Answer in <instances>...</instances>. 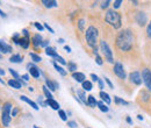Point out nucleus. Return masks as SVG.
I'll return each mask as SVG.
<instances>
[{"mask_svg":"<svg viewBox=\"0 0 151 128\" xmlns=\"http://www.w3.org/2000/svg\"><path fill=\"white\" fill-rule=\"evenodd\" d=\"M55 60H56V61H57L58 63H61L62 65H68V63L65 62V60H64V58H63L62 56H59V55H57V56L55 57Z\"/></svg>","mask_w":151,"mask_h":128,"instance_id":"obj_34","label":"nucleus"},{"mask_svg":"<svg viewBox=\"0 0 151 128\" xmlns=\"http://www.w3.org/2000/svg\"><path fill=\"white\" fill-rule=\"evenodd\" d=\"M113 71L114 73L120 78V79H126L127 78V73H126V70L123 68V64L121 62H116L114 64V68H113Z\"/></svg>","mask_w":151,"mask_h":128,"instance_id":"obj_7","label":"nucleus"},{"mask_svg":"<svg viewBox=\"0 0 151 128\" xmlns=\"http://www.w3.org/2000/svg\"><path fill=\"white\" fill-rule=\"evenodd\" d=\"M48 44H49V41H43L41 47H45V48H48Z\"/></svg>","mask_w":151,"mask_h":128,"instance_id":"obj_50","label":"nucleus"},{"mask_svg":"<svg viewBox=\"0 0 151 128\" xmlns=\"http://www.w3.org/2000/svg\"><path fill=\"white\" fill-rule=\"evenodd\" d=\"M64 49H65L68 53H71V48H70L69 46H65V47H64Z\"/></svg>","mask_w":151,"mask_h":128,"instance_id":"obj_54","label":"nucleus"},{"mask_svg":"<svg viewBox=\"0 0 151 128\" xmlns=\"http://www.w3.org/2000/svg\"><path fill=\"white\" fill-rule=\"evenodd\" d=\"M0 83H1V84H3V85H4V84H5V81H4V80H3V79H0Z\"/></svg>","mask_w":151,"mask_h":128,"instance_id":"obj_62","label":"nucleus"},{"mask_svg":"<svg viewBox=\"0 0 151 128\" xmlns=\"http://www.w3.org/2000/svg\"><path fill=\"white\" fill-rule=\"evenodd\" d=\"M68 126H69L70 128H77V127H78V125H77L76 121H68Z\"/></svg>","mask_w":151,"mask_h":128,"instance_id":"obj_38","label":"nucleus"},{"mask_svg":"<svg viewBox=\"0 0 151 128\" xmlns=\"http://www.w3.org/2000/svg\"><path fill=\"white\" fill-rule=\"evenodd\" d=\"M84 25H85V21H84L83 19H80V20L78 21V28H79L80 31H84Z\"/></svg>","mask_w":151,"mask_h":128,"instance_id":"obj_35","label":"nucleus"},{"mask_svg":"<svg viewBox=\"0 0 151 128\" xmlns=\"http://www.w3.org/2000/svg\"><path fill=\"white\" fill-rule=\"evenodd\" d=\"M81 85H83V89H84L85 91H91V90H92V83H91V81H88V80L83 81V83H81Z\"/></svg>","mask_w":151,"mask_h":128,"instance_id":"obj_27","label":"nucleus"},{"mask_svg":"<svg viewBox=\"0 0 151 128\" xmlns=\"http://www.w3.org/2000/svg\"><path fill=\"white\" fill-rule=\"evenodd\" d=\"M99 96H100V98H101L102 101L106 103V105H109V104L112 103V99H111V97H109V94H108L107 92H105V91H100Z\"/></svg>","mask_w":151,"mask_h":128,"instance_id":"obj_13","label":"nucleus"},{"mask_svg":"<svg viewBox=\"0 0 151 128\" xmlns=\"http://www.w3.org/2000/svg\"><path fill=\"white\" fill-rule=\"evenodd\" d=\"M137 119H138V120H143V116H142L141 114H138V115H137Z\"/></svg>","mask_w":151,"mask_h":128,"instance_id":"obj_60","label":"nucleus"},{"mask_svg":"<svg viewBox=\"0 0 151 128\" xmlns=\"http://www.w3.org/2000/svg\"><path fill=\"white\" fill-rule=\"evenodd\" d=\"M98 107H99V110H100V111L104 112V113H107V112L109 111L108 105H106L104 101H98Z\"/></svg>","mask_w":151,"mask_h":128,"instance_id":"obj_23","label":"nucleus"},{"mask_svg":"<svg viewBox=\"0 0 151 128\" xmlns=\"http://www.w3.org/2000/svg\"><path fill=\"white\" fill-rule=\"evenodd\" d=\"M93 54H94L95 56H98V55H99V54H98V48H96V47H95V48H93Z\"/></svg>","mask_w":151,"mask_h":128,"instance_id":"obj_53","label":"nucleus"},{"mask_svg":"<svg viewBox=\"0 0 151 128\" xmlns=\"http://www.w3.org/2000/svg\"><path fill=\"white\" fill-rule=\"evenodd\" d=\"M100 49H101V51H102V54L105 55V58H106V61H107L108 63H114L113 51H112V49L109 48L107 41H105V40L100 41Z\"/></svg>","mask_w":151,"mask_h":128,"instance_id":"obj_5","label":"nucleus"},{"mask_svg":"<svg viewBox=\"0 0 151 128\" xmlns=\"http://www.w3.org/2000/svg\"><path fill=\"white\" fill-rule=\"evenodd\" d=\"M45 54L48 55V56H50V57H56L58 54L56 53V49L55 48H53V47H48V48H45Z\"/></svg>","mask_w":151,"mask_h":128,"instance_id":"obj_20","label":"nucleus"},{"mask_svg":"<svg viewBox=\"0 0 151 128\" xmlns=\"http://www.w3.org/2000/svg\"><path fill=\"white\" fill-rule=\"evenodd\" d=\"M30 58H31L34 62H36V63H38V62H41V61H42L41 56H38V55L34 54V53H30Z\"/></svg>","mask_w":151,"mask_h":128,"instance_id":"obj_31","label":"nucleus"},{"mask_svg":"<svg viewBox=\"0 0 151 128\" xmlns=\"http://www.w3.org/2000/svg\"><path fill=\"white\" fill-rule=\"evenodd\" d=\"M21 78H22L25 81H28V80H29V75H27V73H26V75H22Z\"/></svg>","mask_w":151,"mask_h":128,"instance_id":"obj_48","label":"nucleus"},{"mask_svg":"<svg viewBox=\"0 0 151 128\" xmlns=\"http://www.w3.org/2000/svg\"><path fill=\"white\" fill-rule=\"evenodd\" d=\"M121 4H122V0H116V1L113 3V7L116 10V8H119L121 6Z\"/></svg>","mask_w":151,"mask_h":128,"instance_id":"obj_36","label":"nucleus"},{"mask_svg":"<svg viewBox=\"0 0 151 128\" xmlns=\"http://www.w3.org/2000/svg\"><path fill=\"white\" fill-rule=\"evenodd\" d=\"M19 112H20V110H19L18 107H14V108H13V111H12V116H16Z\"/></svg>","mask_w":151,"mask_h":128,"instance_id":"obj_44","label":"nucleus"},{"mask_svg":"<svg viewBox=\"0 0 151 128\" xmlns=\"http://www.w3.org/2000/svg\"><path fill=\"white\" fill-rule=\"evenodd\" d=\"M20 99H21L22 101H25V103H27L28 105H30V106H31V107H33L34 110H36V111H38V106H37V104H36V103H34L33 100H30V99H29L28 97H26V96H21V97H20Z\"/></svg>","mask_w":151,"mask_h":128,"instance_id":"obj_15","label":"nucleus"},{"mask_svg":"<svg viewBox=\"0 0 151 128\" xmlns=\"http://www.w3.org/2000/svg\"><path fill=\"white\" fill-rule=\"evenodd\" d=\"M72 78L76 80V81H78V83H83V81H85V75L83 73V72H73L72 73Z\"/></svg>","mask_w":151,"mask_h":128,"instance_id":"obj_14","label":"nucleus"},{"mask_svg":"<svg viewBox=\"0 0 151 128\" xmlns=\"http://www.w3.org/2000/svg\"><path fill=\"white\" fill-rule=\"evenodd\" d=\"M114 101H115V104H116V105H124V106L129 105V103H128L127 100L121 99V98H120V97H118V96H115V97H114Z\"/></svg>","mask_w":151,"mask_h":128,"instance_id":"obj_26","label":"nucleus"},{"mask_svg":"<svg viewBox=\"0 0 151 128\" xmlns=\"http://www.w3.org/2000/svg\"><path fill=\"white\" fill-rule=\"evenodd\" d=\"M115 46L119 51L124 53V54H128L131 50L134 51L135 46H136V37H135L134 30L131 29L121 30L115 38Z\"/></svg>","mask_w":151,"mask_h":128,"instance_id":"obj_1","label":"nucleus"},{"mask_svg":"<svg viewBox=\"0 0 151 128\" xmlns=\"http://www.w3.org/2000/svg\"><path fill=\"white\" fill-rule=\"evenodd\" d=\"M126 121H127L129 125H133V120H131V118H130V116H127V118H126Z\"/></svg>","mask_w":151,"mask_h":128,"instance_id":"obj_51","label":"nucleus"},{"mask_svg":"<svg viewBox=\"0 0 151 128\" xmlns=\"http://www.w3.org/2000/svg\"><path fill=\"white\" fill-rule=\"evenodd\" d=\"M0 53L3 54H8V53H12V47L8 46L7 43H5L4 41L0 40Z\"/></svg>","mask_w":151,"mask_h":128,"instance_id":"obj_10","label":"nucleus"},{"mask_svg":"<svg viewBox=\"0 0 151 128\" xmlns=\"http://www.w3.org/2000/svg\"><path fill=\"white\" fill-rule=\"evenodd\" d=\"M129 80L134 85H137V86H138V85L142 84V76H141V73L138 71H133L129 75Z\"/></svg>","mask_w":151,"mask_h":128,"instance_id":"obj_9","label":"nucleus"},{"mask_svg":"<svg viewBox=\"0 0 151 128\" xmlns=\"http://www.w3.org/2000/svg\"><path fill=\"white\" fill-rule=\"evenodd\" d=\"M54 84H55V88H56V90H57V89L59 88V84H58L57 81H54Z\"/></svg>","mask_w":151,"mask_h":128,"instance_id":"obj_57","label":"nucleus"},{"mask_svg":"<svg viewBox=\"0 0 151 128\" xmlns=\"http://www.w3.org/2000/svg\"><path fill=\"white\" fill-rule=\"evenodd\" d=\"M77 94H78V97H79L80 103H83V104H86V105H87V98H86V96H85V92L79 90V91H77Z\"/></svg>","mask_w":151,"mask_h":128,"instance_id":"obj_24","label":"nucleus"},{"mask_svg":"<svg viewBox=\"0 0 151 128\" xmlns=\"http://www.w3.org/2000/svg\"><path fill=\"white\" fill-rule=\"evenodd\" d=\"M105 81L108 84V86H109L111 89H114V85H113V83H112V81H111L108 78H106V77H105Z\"/></svg>","mask_w":151,"mask_h":128,"instance_id":"obj_45","label":"nucleus"},{"mask_svg":"<svg viewBox=\"0 0 151 128\" xmlns=\"http://www.w3.org/2000/svg\"><path fill=\"white\" fill-rule=\"evenodd\" d=\"M98 84H99V89H101V91H102V89H104V80L102 79H99Z\"/></svg>","mask_w":151,"mask_h":128,"instance_id":"obj_46","label":"nucleus"},{"mask_svg":"<svg viewBox=\"0 0 151 128\" xmlns=\"http://www.w3.org/2000/svg\"><path fill=\"white\" fill-rule=\"evenodd\" d=\"M22 60H23V57H22L21 55H19V54L12 55V56L10 57V62H12V63H21Z\"/></svg>","mask_w":151,"mask_h":128,"instance_id":"obj_21","label":"nucleus"},{"mask_svg":"<svg viewBox=\"0 0 151 128\" xmlns=\"http://www.w3.org/2000/svg\"><path fill=\"white\" fill-rule=\"evenodd\" d=\"M43 89V93H44V96L46 97V99H51L53 98V94H51V91H50L46 86H45V85H44V86L42 88Z\"/></svg>","mask_w":151,"mask_h":128,"instance_id":"obj_29","label":"nucleus"},{"mask_svg":"<svg viewBox=\"0 0 151 128\" xmlns=\"http://www.w3.org/2000/svg\"><path fill=\"white\" fill-rule=\"evenodd\" d=\"M135 21H136V23H138V26L144 27L148 23V16L144 12H137L135 15Z\"/></svg>","mask_w":151,"mask_h":128,"instance_id":"obj_8","label":"nucleus"},{"mask_svg":"<svg viewBox=\"0 0 151 128\" xmlns=\"http://www.w3.org/2000/svg\"><path fill=\"white\" fill-rule=\"evenodd\" d=\"M20 38H21V37H20V35H19V34H15V35L13 36V41L15 42L16 44H20Z\"/></svg>","mask_w":151,"mask_h":128,"instance_id":"obj_37","label":"nucleus"},{"mask_svg":"<svg viewBox=\"0 0 151 128\" xmlns=\"http://www.w3.org/2000/svg\"><path fill=\"white\" fill-rule=\"evenodd\" d=\"M43 27H44L45 29H48V30H49L50 33H51V34H55V30H54V29H53L51 27H50V26H49L48 23H43Z\"/></svg>","mask_w":151,"mask_h":128,"instance_id":"obj_40","label":"nucleus"},{"mask_svg":"<svg viewBox=\"0 0 151 128\" xmlns=\"http://www.w3.org/2000/svg\"><path fill=\"white\" fill-rule=\"evenodd\" d=\"M31 42H33V46H34L35 48H38V47H41V46H42V42H43V40H42V36H41L40 34H36V35H34V36H33V40H31Z\"/></svg>","mask_w":151,"mask_h":128,"instance_id":"obj_11","label":"nucleus"},{"mask_svg":"<svg viewBox=\"0 0 151 128\" xmlns=\"http://www.w3.org/2000/svg\"><path fill=\"white\" fill-rule=\"evenodd\" d=\"M68 70L70 71V72H76V70H77V64L74 63V62H69L68 63Z\"/></svg>","mask_w":151,"mask_h":128,"instance_id":"obj_30","label":"nucleus"},{"mask_svg":"<svg viewBox=\"0 0 151 128\" xmlns=\"http://www.w3.org/2000/svg\"><path fill=\"white\" fill-rule=\"evenodd\" d=\"M1 57H3V55H1V54H0V58H1Z\"/></svg>","mask_w":151,"mask_h":128,"instance_id":"obj_64","label":"nucleus"},{"mask_svg":"<svg viewBox=\"0 0 151 128\" xmlns=\"http://www.w3.org/2000/svg\"><path fill=\"white\" fill-rule=\"evenodd\" d=\"M45 86L50 90V91H55L56 90V88H55V84H54V81L53 80H50V79H45Z\"/></svg>","mask_w":151,"mask_h":128,"instance_id":"obj_25","label":"nucleus"},{"mask_svg":"<svg viewBox=\"0 0 151 128\" xmlns=\"http://www.w3.org/2000/svg\"><path fill=\"white\" fill-rule=\"evenodd\" d=\"M109 4H111V1H109V0H107V1H104V3H102V5H101V8H102V10L107 8V7L109 6Z\"/></svg>","mask_w":151,"mask_h":128,"instance_id":"obj_43","label":"nucleus"},{"mask_svg":"<svg viewBox=\"0 0 151 128\" xmlns=\"http://www.w3.org/2000/svg\"><path fill=\"white\" fill-rule=\"evenodd\" d=\"M12 104L11 103H5L3 105V108H1V121H3V125L5 127H8L10 126V122H11V110H12Z\"/></svg>","mask_w":151,"mask_h":128,"instance_id":"obj_4","label":"nucleus"},{"mask_svg":"<svg viewBox=\"0 0 151 128\" xmlns=\"http://www.w3.org/2000/svg\"><path fill=\"white\" fill-rule=\"evenodd\" d=\"M0 16H3V18H6L7 15H6V14H5V13H4V12H3L1 10H0Z\"/></svg>","mask_w":151,"mask_h":128,"instance_id":"obj_55","label":"nucleus"},{"mask_svg":"<svg viewBox=\"0 0 151 128\" xmlns=\"http://www.w3.org/2000/svg\"><path fill=\"white\" fill-rule=\"evenodd\" d=\"M38 104H40L42 107H46V104H45V103H43V101L41 100V98H38Z\"/></svg>","mask_w":151,"mask_h":128,"instance_id":"obj_49","label":"nucleus"},{"mask_svg":"<svg viewBox=\"0 0 151 128\" xmlns=\"http://www.w3.org/2000/svg\"><path fill=\"white\" fill-rule=\"evenodd\" d=\"M5 75V71L1 69V68H0V76H4Z\"/></svg>","mask_w":151,"mask_h":128,"instance_id":"obj_58","label":"nucleus"},{"mask_svg":"<svg viewBox=\"0 0 151 128\" xmlns=\"http://www.w3.org/2000/svg\"><path fill=\"white\" fill-rule=\"evenodd\" d=\"M141 76H142V81L146 86V90L149 92H151V70H149L148 68L142 69V75Z\"/></svg>","mask_w":151,"mask_h":128,"instance_id":"obj_6","label":"nucleus"},{"mask_svg":"<svg viewBox=\"0 0 151 128\" xmlns=\"http://www.w3.org/2000/svg\"><path fill=\"white\" fill-rule=\"evenodd\" d=\"M8 70H10V73L14 77V79H16V80H20V79H21V78H20V76H19V73H18L14 69H12V68H11V69H8Z\"/></svg>","mask_w":151,"mask_h":128,"instance_id":"obj_32","label":"nucleus"},{"mask_svg":"<svg viewBox=\"0 0 151 128\" xmlns=\"http://www.w3.org/2000/svg\"><path fill=\"white\" fill-rule=\"evenodd\" d=\"M29 44H30V38H29V36H23V37L20 38V46H21L23 49H27V48L29 47Z\"/></svg>","mask_w":151,"mask_h":128,"instance_id":"obj_16","label":"nucleus"},{"mask_svg":"<svg viewBox=\"0 0 151 128\" xmlns=\"http://www.w3.org/2000/svg\"><path fill=\"white\" fill-rule=\"evenodd\" d=\"M29 73H30V76H33L34 78H38V77H40V70H38V68H36L35 65L29 68Z\"/></svg>","mask_w":151,"mask_h":128,"instance_id":"obj_22","label":"nucleus"},{"mask_svg":"<svg viewBox=\"0 0 151 128\" xmlns=\"http://www.w3.org/2000/svg\"><path fill=\"white\" fill-rule=\"evenodd\" d=\"M131 4H134L135 6H137V5H138V1H136V0H134V1H131Z\"/></svg>","mask_w":151,"mask_h":128,"instance_id":"obj_59","label":"nucleus"},{"mask_svg":"<svg viewBox=\"0 0 151 128\" xmlns=\"http://www.w3.org/2000/svg\"><path fill=\"white\" fill-rule=\"evenodd\" d=\"M98 29L94 26H90L86 31H85V38H86V43L87 46H90L91 48H95L96 43H98Z\"/></svg>","mask_w":151,"mask_h":128,"instance_id":"obj_3","label":"nucleus"},{"mask_svg":"<svg viewBox=\"0 0 151 128\" xmlns=\"http://www.w3.org/2000/svg\"><path fill=\"white\" fill-rule=\"evenodd\" d=\"M146 35L149 36V38H151V21L149 22V25L146 27Z\"/></svg>","mask_w":151,"mask_h":128,"instance_id":"obj_39","label":"nucleus"},{"mask_svg":"<svg viewBox=\"0 0 151 128\" xmlns=\"http://www.w3.org/2000/svg\"><path fill=\"white\" fill-rule=\"evenodd\" d=\"M91 78H92L94 81H98V80H99V77H98L95 73H91Z\"/></svg>","mask_w":151,"mask_h":128,"instance_id":"obj_47","label":"nucleus"},{"mask_svg":"<svg viewBox=\"0 0 151 128\" xmlns=\"http://www.w3.org/2000/svg\"><path fill=\"white\" fill-rule=\"evenodd\" d=\"M95 62H96V64H99V65H102V63H104V62H102V58L100 57L99 55L95 56Z\"/></svg>","mask_w":151,"mask_h":128,"instance_id":"obj_42","label":"nucleus"},{"mask_svg":"<svg viewBox=\"0 0 151 128\" xmlns=\"http://www.w3.org/2000/svg\"><path fill=\"white\" fill-rule=\"evenodd\" d=\"M87 106H90L92 108H94L95 106H98V101H96V99L93 96H88L87 97Z\"/></svg>","mask_w":151,"mask_h":128,"instance_id":"obj_19","label":"nucleus"},{"mask_svg":"<svg viewBox=\"0 0 151 128\" xmlns=\"http://www.w3.org/2000/svg\"><path fill=\"white\" fill-rule=\"evenodd\" d=\"M22 34H23V36H29V33H28L27 29H23V30H22Z\"/></svg>","mask_w":151,"mask_h":128,"instance_id":"obj_52","label":"nucleus"},{"mask_svg":"<svg viewBox=\"0 0 151 128\" xmlns=\"http://www.w3.org/2000/svg\"><path fill=\"white\" fill-rule=\"evenodd\" d=\"M64 42H65V41H64V38H58V43H61V44H63V43H64Z\"/></svg>","mask_w":151,"mask_h":128,"instance_id":"obj_56","label":"nucleus"},{"mask_svg":"<svg viewBox=\"0 0 151 128\" xmlns=\"http://www.w3.org/2000/svg\"><path fill=\"white\" fill-rule=\"evenodd\" d=\"M8 85H10V86H12L13 89H15V90H20L22 88V84L19 80H16V79H10L8 80Z\"/></svg>","mask_w":151,"mask_h":128,"instance_id":"obj_17","label":"nucleus"},{"mask_svg":"<svg viewBox=\"0 0 151 128\" xmlns=\"http://www.w3.org/2000/svg\"><path fill=\"white\" fill-rule=\"evenodd\" d=\"M54 66H55V69H56V70H57V71H58L62 76H66V73H68V72H66V71H65L62 66H59V65L57 64V62H54Z\"/></svg>","mask_w":151,"mask_h":128,"instance_id":"obj_28","label":"nucleus"},{"mask_svg":"<svg viewBox=\"0 0 151 128\" xmlns=\"http://www.w3.org/2000/svg\"><path fill=\"white\" fill-rule=\"evenodd\" d=\"M34 128H41V127H38V126H34Z\"/></svg>","mask_w":151,"mask_h":128,"instance_id":"obj_63","label":"nucleus"},{"mask_svg":"<svg viewBox=\"0 0 151 128\" xmlns=\"http://www.w3.org/2000/svg\"><path fill=\"white\" fill-rule=\"evenodd\" d=\"M28 90H29V92H33V91H34V89H33V88H28Z\"/></svg>","mask_w":151,"mask_h":128,"instance_id":"obj_61","label":"nucleus"},{"mask_svg":"<svg viewBox=\"0 0 151 128\" xmlns=\"http://www.w3.org/2000/svg\"><path fill=\"white\" fill-rule=\"evenodd\" d=\"M105 21L111 25L114 29H119L121 28L122 26V18H121V14L118 13L116 11L113 10H108L106 13H105Z\"/></svg>","mask_w":151,"mask_h":128,"instance_id":"obj_2","label":"nucleus"},{"mask_svg":"<svg viewBox=\"0 0 151 128\" xmlns=\"http://www.w3.org/2000/svg\"><path fill=\"white\" fill-rule=\"evenodd\" d=\"M45 104L49 105L50 107H51L53 110H55V111H59V104H58L54 98H51V99H46Z\"/></svg>","mask_w":151,"mask_h":128,"instance_id":"obj_12","label":"nucleus"},{"mask_svg":"<svg viewBox=\"0 0 151 128\" xmlns=\"http://www.w3.org/2000/svg\"><path fill=\"white\" fill-rule=\"evenodd\" d=\"M58 115H59V118H61L63 121H68V115H66V113H65L63 110H59V111H58Z\"/></svg>","mask_w":151,"mask_h":128,"instance_id":"obj_33","label":"nucleus"},{"mask_svg":"<svg viewBox=\"0 0 151 128\" xmlns=\"http://www.w3.org/2000/svg\"><path fill=\"white\" fill-rule=\"evenodd\" d=\"M34 26H35V27H36V28H37V29H38L40 31L44 29V27H43V25H42V23H40V22H34Z\"/></svg>","mask_w":151,"mask_h":128,"instance_id":"obj_41","label":"nucleus"},{"mask_svg":"<svg viewBox=\"0 0 151 128\" xmlns=\"http://www.w3.org/2000/svg\"><path fill=\"white\" fill-rule=\"evenodd\" d=\"M42 4L46 8H51V7H57L58 6L57 1H55V0H42Z\"/></svg>","mask_w":151,"mask_h":128,"instance_id":"obj_18","label":"nucleus"}]
</instances>
